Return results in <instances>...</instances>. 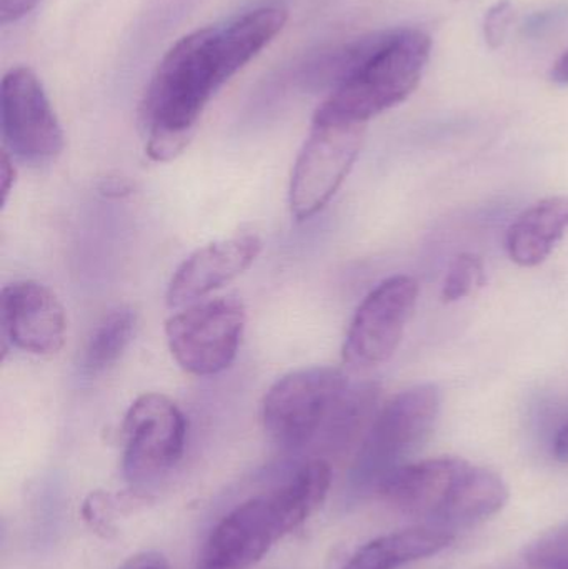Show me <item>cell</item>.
<instances>
[{"instance_id":"8fae6325","label":"cell","mask_w":568,"mask_h":569,"mask_svg":"<svg viewBox=\"0 0 568 569\" xmlns=\"http://www.w3.org/2000/svg\"><path fill=\"white\" fill-rule=\"evenodd\" d=\"M287 535L272 493L252 498L217 523L197 569H250Z\"/></svg>"},{"instance_id":"4316f807","label":"cell","mask_w":568,"mask_h":569,"mask_svg":"<svg viewBox=\"0 0 568 569\" xmlns=\"http://www.w3.org/2000/svg\"><path fill=\"white\" fill-rule=\"evenodd\" d=\"M550 77H552L554 82L568 86V50L554 63L552 70H550Z\"/></svg>"},{"instance_id":"ffe728a7","label":"cell","mask_w":568,"mask_h":569,"mask_svg":"<svg viewBox=\"0 0 568 569\" xmlns=\"http://www.w3.org/2000/svg\"><path fill=\"white\" fill-rule=\"evenodd\" d=\"M532 567L557 569L568 565V525L556 528L530 545L526 553Z\"/></svg>"},{"instance_id":"5bb4252c","label":"cell","mask_w":568,"mask_h":569,"mask_svg":"<svg viewBox=\"0 0 568 569\" xmlns=\"http://www.w3.org/2000/svg\"><path fill=\"white\" fill-rule=\"evenodd\" d=\"M568 230V197H549L524 210L507 232L510 260L534 269L549 259Z\"/></svg>"},{"instance_id":"8992f818","label":"cell","mask_w":568,"mask_h":569,"mask_svg":"<svg viewBox=\"0 0 568 569\" xmlns=\"http://www.w3.org/2000/svg\"><path fill=\"white\" fill-rule=\"evenodd\" d=\"M246 323V308L237 298L200 300L167 320V345L183 371L213 377L236 360Z\"/></svg>"},{"instance_id":"30bf717a","label":"cell","mask_w":568,"mask_h":569,"mask_svg":"<svg viewBox=\"0 0 568 569\" xmlns=\"http://www.w3.org/2000/svg\"><path fill=\"white\" fill-rule=\"evenodd\" d=\"M2 137L7 152L30 166H46L62 153L63 130L39 77L13 67L0 89Z\"/></svg>"},{"instance_id":"44dd1931","label":"cell","mask_w":568,"mask_h":569,"mask_svg":"<svg viewBox=\"0 0 568 569\" xmlns=\"http://www.w3.org/2000/svg\"><path fill=\"white\" fill-rule=\"evenodd\" d=\"M514 6L510 0H499L484 17V39L490 49H499L509 36L514 22Z\"/></svg>"},{"instance_id":"603a6c76","label":"cell","mask_w":568,"mask_h":569,"mask_svg":"<svg viewBox=\"0 0 568 569\" xmlns=\"http://www.w3.org/2000/svg\"><path fill=\"white\" fill-rule=\"evenodd\" d=\"M119 569H170L166 558L157 551H143L129 558Z\"/></svg>"},{"instance_id":"2e32d148","label":"cell","mask_w":568,"mask_h":569,"mask_svg":"<svg viewBox=\"0 0 568 569\" xmlns=\"http://www.w3.org/2000/svg\"><path fill=\"white\" fill-rule=\"evenodd\" d=\"M332 485L329 461L312 460L303 465L279 490L272 491L287 533L306 523L326 501Z\"/></svg>"},{"instance_id":"6da1fadb","label":"cell","mask_w":568,"mask_h":569,"mask_svg":"<svg viewBox=\"0 0 568 569\" xmlns=\"http://www.w3.org/2000/svg\"><path fill=\"white\" fill-rule=\"evenodd\" d=\"M287 19L286 7L269 3L226 26L193 30L170 47L140 103L150 160L170 162L187 149L217 90L282 32Z\"/></svg>"},{"instance_id":"d6986e66","label":"cell","mask_w":568,"mask_h":569,"mask_svg":"<svg viewBox=\"0 0 568 569\" xmlns=\"http://www.w3.org/2000/svg\"><path fill=\"white\" fill-rule=\"evenodd\" d=\"M486 283V267L476 253H460L456 257L442 287L444 303L464 300L476 293Z\"/></svg>"},{"instance_id":"52a82bcc","label":"cell","mask_w":568,"mask_h":569,"mask_svg":"<svg viewBox=\"0 0 568 569\" xmlns=\"http://www.w3.org/2000/svg\"><path fill=\"white\" fill-rule=\"evenodd\" d=\"M366 126L313 122L293 163L289 202L299 222L312 219L336 196L357 162Z\"/></svg>"},{"instance_id":"cb8c5ba5","label":"cell","mask_w":568,"mask_h":569,"mask_svg":"<svg viewBox=\"0 0 568 569\" xmlns=\"http://www.w3.org/2000/svg\"><path fill=\"white\" fill-rule=\"evenodd\" d=\"M2 202L6 203L7 199H9L10 189L13 187V182H16V167H13V157L7 152L6 149L2 150Z\"/></svg>"},{"instance_id":"9c48e42d","label":"cell","mask_w":568,"mask_h":569,"mask_svg":"<svg viewBox=\"0 0 568 569\" xmlns=\"http://www.w3.org/2000/svg\"><path fill=\"white\" fill-rule=\"evenodd\" d=\"M419 300V283L396 276L377 284L353 315L343 341L342 357L356 371L387 363L396 353Z\"/></svg>"},{"instance_id":"7a4b0ae2","label":"cell","mask_w":568,"mask_h":569,"mask_svg":"<svg viewBox=\"0 0 568 569\" xmlns=\"http://www.w3.org/2000/svg\"><path fill=\"white\" fill-rule=\"evenodd\" d=\"M379 491L396 510L444 530L487 520L509 501L499 473L457 457L403 465Z\"/></svg>"},{"instance_id":"7402d4cb","label":"cell","mask_w":568,"mask_h":569,"mask_svg":"<svg viewBox=\"0 0 568 569\" xmlns=\"http://www.w3.org/2000/svg\"><path fill=\"white\" fill-rule=\"evenodd\" d=\"M40 0H0V23L9 26L32 12Z\"/></svg>"},{"instance_id":"484cf974","label":"cell","mask_w":568,"mask_h":569,"mask_svg":"<svg viewBox=\"0 0 568 569\" xmlns=\"http://www.w3.org/2000/svg\"><path fill=\"white\" fill-rule=\"evenodd\" d=\"M552 453L560 463H568V421L554 440Z\"/></svg>"},{"instance_id":"277c9868","label":"cell","mask_w":568,"mask_h":569,"mask_svg":"<svg viewBox=\"0 0 568 569\" xmlns=\"http://www.w3.org/2000/svg\"><path fill=\"white\" fill-rule=\"evenodd\" d=\"M442 395L434 383L413 385L387 401L367 428L353 461L357 487L376 488L416 453L439 420Z\"/></svg>"},{"instance_id":"d4e9b609","label":"cell","mask_w":568,"mask_h":569,"mask_svg":"<svg viewBox=\"0 0 568 569\" xmlns=\"http://www.w3.org/2000/svg\"><path fill=\"white\" fill-rule=\"evenodd\" d=\"M133 186L126 179H107L100 186V192L109 197H123L132 193Z\"/></svg>"},{"instance_id":"5b68a950","label":"cell","mask_w":568,"mask_h":569,"mask_svg":"<svg viewBox=\"0 0 568 569\" xmlns=\"http://www.w3.org/2000/svg\"><path fill=\"white\" fill-rule=\"evenodd\" d=\"M350 385L347 375L333 367L300 368L283 375L263 397L267 435L287 450L306 447L326 433Z\"/></svg>"},{"instance_id":"ba28073f","label":"cell","mask_w":568,"mask_h":569,"mask_svg":"<svg viewBox=\"0 0 568 569\" xmlns=\"http://www.w3.org/2000/svg\"><path fill=\"white\" fill-rule=\"evenodd\" d=\"M122 440L123 475L140 487L179 463L186 450V417L166 395H140L123 418Z\"/></svg>"},{"instance_id":"7c38bea8","label":"cell","mask_w":568,"mask_h":569,"mask_svg":"<svg viewBox=\"0 0 568 569\" xmlns=\"http://www.w3.org/2000/svg\"><path fill=\"white\" fill-rule=\"evenodd\" d=\"M66 333V310L50 288L30 280L3 287V345L47 357L63 347Z\"/></svg>"},{"instance_id":"83f0119b","label":"cell","mask_w":568,"mask_h":569,"mask_svg":"<svg viewBox=\"0 0 568 569\" xmlns=\"http://www.w3.org/2000/svg\"><path fill=\"white\" fill-rule=\"evenodd\" d=\"M557 569H568V565H566V567H560V568H557Z\"/></svg>"},{"instance_id":"9a60e30c","label":"cell","mask_w":568,"mask_h":569,"mask_svg":"<svg viewBox=\"0 0 568 569\" xmlns=\"http://www.w3.org/2000/svg\"><path fill=\"white\" fill-rule=\"evenodd\" d=\"M452 541V531L444 528L429 525L407 528L363 545L342 569H397L434 557L446 550Z\"/></svg>"},{"instance_id":"e0dca14e","label":"cell","mask_w":568,"mask_h":569,"mask_svg":"<svg viewBox=\"0 0 568 569\" xmlns=\"http://www.w3.org/2000/svg\"><path fill=\"white\" fill-rule=\"evenodd\" d=\"M136 330L133 308L119 307L107 313L87 341L83 370L89 375H100L112 368L132 343Z\"/></svg>"},{"instance_id":"3957f363","label":"cell","mask_w":568,"mask_h":569,"mask_svg":"<svg viewBox=\"0 0 568 569\" xmlns=\"http://www.w3.org/2000/svg\"><path fill=\"white\" fill-rule=\"evenodd\" d=\"M432 39L416 27L379 30L349 77L327 96L313 122L366 126L409 99L426 72Z\"/></svg>"},{"instance_id":"4fadbf2b","label":"cell","mask_w":568,"mask_h":569,"mask_svg":"<svg viewBox=\"0 0 568 569\" xmlns=\"http://www.w3.org/2000/svg\"><path fill=\"white\" fill-rule=\"evenodd\" d=\"M262 252V240L253 233L229 237L200 247L173 272L167 287V305L189 307L242 276Z\"/></svg>"},{"instance_id":"ac0fdd59","label":"cell","mask_w":568,"mask_h":569,"mask_svg":"<svg viewBox=\"0 0 568 569\" xmlns=\"http://www.w3.org/2000/svg\"><path fill=\"white\" fill-rule=\"evenodd\" d=\"M146 498L139 491H133L130 495H110L106 491H96L83 500L80 513H82L83 521L89 525L93 533L102 538H112L117 533V515L120 511L130 510L132 505L140 503Z\"/></svg>"}]
</instances>
